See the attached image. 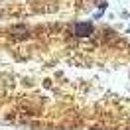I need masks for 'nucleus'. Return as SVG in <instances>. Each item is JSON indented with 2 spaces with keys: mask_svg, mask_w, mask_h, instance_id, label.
Listing matches in <instances>:
<instances>
[{
  "mask_svg": "<svg viewBox=\"0 0 130 130\" xmlns=\"http://www.w3.org/2000/svg\"><path fill=\"white\" fill-rule=\"evenodd\" d=\"M73 34L75 36H81V38L91 36V34H93V24H91V22H79V24L73 26Z\"/></svg>",
  "mask_w": 130,
  "mask_h": 130,
  "instance_id": "f257e3e1",
  "label": "nucleus"
}]
</instances>
